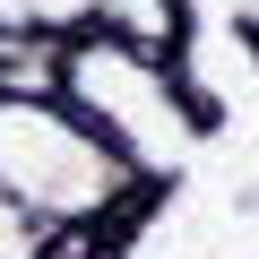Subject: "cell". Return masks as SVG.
I'll use <instances>...</instances> for the list:
<instances>
[{"mask_svg": "<svg viewBox=\"0 0 259 259\" xmlns=\"http://www.w3.org/2000/svg\"><path fill=\"white\" fill-rule=\"evenodd\" d=\"M61 104L95 130L130 173H173L199 147V121H207L190 104V87H173L164 61L121 52L112 35H78L61 52Z\"/></svg>", "mask_w": 259, "mask_h": 259, "instance_id": "cell-1", "label": "cell"}, {"mask_svg": "<svg viewBox=\"0 0 259 259\" xmlns=\"http://www.w3.org/2000/svg\"><path fill=\"white\" fill-rule=\"evenodd\" d=\"M95 35H112L139 61H173L190 44V9L182 0H95Z\"/></svg>", "mask_w": 259, "mask_h": 259, "instance_id": "cell-3", "label": "cell"}, {"mask_svg": "<svg viewBox=\"0 0 259 259\" xmlns=\"http://www.w3.org/2000/svg\"><path fill=\"white\" fill-rule=\"evenodd\" d=\"M0 259H44V225L0 190Z\"/></svg>", "mask_w": 259, "mask_h": 259, "instance_id": "cell-5", "label": "cell"}, {"mask_svg": "<svg viewBox=\"0 0 259 259\" xmlns=\"http://www.w3.org/2000/svg\"><path fill=\"white\" fill-rule=\"evenodd\" d=\"M130 173L69 104H0V190H9L44 233L87 225L130 199Z\"/></svg>", "mask_w": 259, "mask_h": 259, "instance_id": "cell-2", "label": "cell"}, {"mask_svg": "<svg viewBox=\"0 0 259 259\" xmlns=\"http://www.w3.org/2000/svg\"><path fill=\"white\" fill-rule=\"evenodd\" d=\"M61 35L44 26H0V104H61Z\"/></svg>", "mask_w": 259, "mask_h": 259, "instance_id": "cell-4", "label": "cell"}]
</instances>
